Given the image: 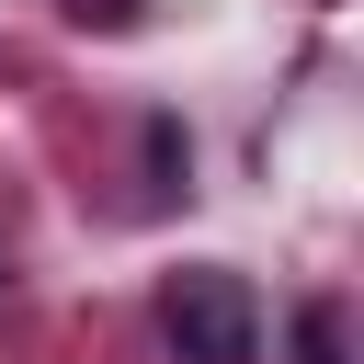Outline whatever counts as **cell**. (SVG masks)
Returning <instances> with one entry per match:
<instances>
[{
	"instance_id": "4",
	"label": "cell",
	"mask_w": 364,
	"mask_h": 364,
	"mask_svg": "<svg viewBox=\"0 0 364 364\" xmlns=\"http://www.w3.org/2000/svg\"><path fill=\"white\" fill-rule=\"evenodd\" d=\"M57 11H68V23H91V34H125V23H136V0H57Z\"/></svg>"
},
{
	"instance_id": "3",
	"label": "cell",
	"mask_w": 364,
	"mask_h": 364,
	"mask_svg": "<svg viewBox=\"0 0 364 364\" xmlns=\"http://www.w3.org/2000/svg\"><path fill=\"white\" fill-rule=\"evenodd\" d=\"M148 159H159V182H182V171H193V148H182V125H171V114L148 125Z\"/></svg>"
},
{
	"instance_id": "2",
	"label": "cell",
	"mask_w": 364,
	"mask_h": 364,
	"mask_svg": "<svg viewBox=\"0 0 364 364\" xmlns=\"http://www.w3.org/2000/svg\"><path fill=\"white\" fill-rule=\"evenodd\" d=\"M296 353H307V364H341V307H307V318H296Z\"/></svg>"
},
{
	"instance_id": "1",
	"label": "cell",
	"mask_w": 364,
	"mask_h": 364,
	"mask_svg": "<svg viewBox=\"0 0 364 364\" xmlns=\"http://www.w3.org/2000/svg\"><path fill=\"white\" fill-rule=\"evenodd\" d=\"M159 341L182 364H250L262 353V296L228 273V262H182L159 284Z\"/></svg>"
}]
</instances>
